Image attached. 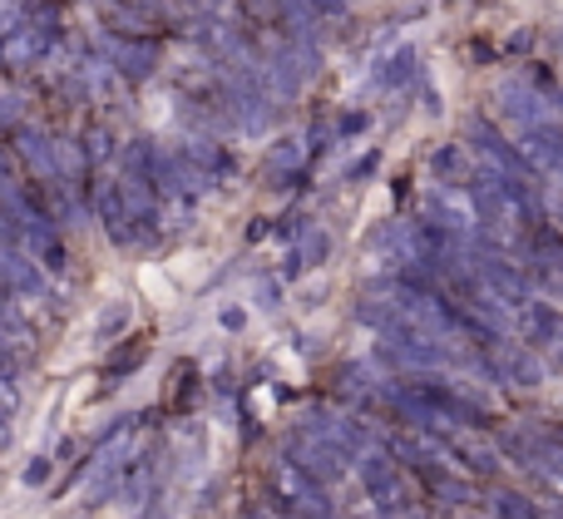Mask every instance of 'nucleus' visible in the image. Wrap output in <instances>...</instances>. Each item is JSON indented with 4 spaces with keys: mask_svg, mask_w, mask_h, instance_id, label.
<instances>
[{
    "mask_svg": "<svg viewBox=\"0 0 563 519\" xmlns=\"http://www.w3.org/2000/svg\"><path fill=\"white\" fill-rule=\"evenodd\" d=\"M109 65L129 85H144L158 69V40L154 35H109Z\"/></svg>",
    "mask_w": 563,
    "mask_h": 519,
    "instance_id": "f257e3e1",
    "label": "nucleus"
},
{
    "mask_svg": "<svg viewBox=\"0 0 563 519\" xmlns=\"http://www.w3.org/2000/svg\"><path fill=\"white\" fill-rule=\"evenodd\" d=\"M291 461H297V465H307V475H311V481H336V475L346 471L351 451L336 441V435H301V441H297V451H291Z\"/></svg>",
    "mask_w": 563,
    "mask_h": 519,
    "instance_id": "f03ea898",
    "label": "nucleus"
},
{
    "mask_svg": "<svg viewBox=\"0 0 563 519\" xmlns=\"http://www.w3.org/2000/svg\"><path fill=\"white\" fill-rule=\"evenodd\" d=\"M430 174L440 178V188H470L479 174V158L470 154V144H440L430 148Z\"/></svg>",
    "mask_w": 563,
    "mask_h": 519,
    "instance_id": "7ed1b4c3",
    "label": "nucleus"
},
{
    "mask_svg": "<svg viewBox=\"0 0 563 519\" xmlns=\"http://www.w3.org/2000/svg\"><path fill=\"white\" fill-rule=\"evenodd\" d=\"M307 158H311V139L287 134L282 144H273V154H267V184H291V178L307 168Z\"/></svg>",
    "mask_w": 563,
    "mask_h": 519,
    "instance_id": "20e7f679",
    "label": "nucleus"
},
{
    "mask_svg": "<svg viewBox=\"0 0 563 519\" xmlns=\"http://www.w3.org/2000/svg\"><path fill=\"white\" fill-rule=\"evenodd\" d=\"M291 267L287 273H307V267H317V263H327V253H331V238L321 233V228H307V238H301L297 247H291Z\"/></svg>",
    "mask_w": 563,
    "mask_h": 519,
    "instance_id": "39448f33",
    "label": "nucleus"
},
{
    "mask_svg": "<svg viewBox=\"0 0 563 519\" xmlns=\"http://www.w3.org/2000/svg\"><path fill=\"white\" fill-rule=\"evenodd\" d=\"M194 396H198V372H194V362H178L174 366V386H168V411L174 416H184L188 406H194Z\"/></svg>",
    "mask_w": 563,
    "mask_h": 519,
    "instance_id": "423d86ee",
    "label": "nucleus"
},
{
    "mask_svg": "<svg viewBox=\"0 0 563 519\" xmlns=\"http://www.w3.org/2000/svg\"><path fill=\"white\" fill-rule=\"evenodd\" d=\"M79 144H85V154H89V168H99V164H114L119 158V139L109 134L104 124H95V129H85V139H79Z\"/></svg>",
    "mask_w": 563,
    "mask_h": 519,
    "instance_id": "0eeeda50",
    "label": "nucleus"
},
{
    "mask_svg": "<svg viewBox=\"0 0 563 519\" xmlns=\"http://www.w3.org/2000/svg\"><path fill=\"white\" fill-rule=\"evenodd\" d=\"M0 124L5 129L25 124V99H20V89H0Z\"/></svg>",
    "mask_w": 563,
    "mask_h": 519,
    "instance_id": "6e6552de",
    "label": "nucleus"
},
{
    "mask_svg": "<svg viewBox=\"0 0 563 519\" xmlns=\"http://www.w3.org/2000/svg\"><path fill=\"white\" fill-rule=\"evenodd\" d=\"M124 327H129V302H109L99 312V336H119Z\"/></svg>",
    "mask_w": 563,
    "mask_h": 519,
    "instance_id": "1a4fd4ad",
    "label": "nucleus"
},
{
    "mask_svg": "<svg viewBox=\"0 0 563 519\" xmlns=\"http://www.w3.org/2000/svg\"><path fill=\"white\" fill-rule=\"evenodd\" d=\"M45 475H49V461H35V465H30V471H25V485H40V481H45Z\"/></svg>",
    "mask_w": 563,
    "mask_h": 519,
    "instance_id": "9d476101",
    "label": "nucleus"
},
{
    "mask_svg": "<svg viewBox=\"0 0 563 519\" xmlns=\"http://www.w3.org/2000/svg\"><path fill=\"white\" fill-rule=\"evenodd\" d=\"M311 5H317L321 15H341V10H346V0H311Z\"/></svg>",
    "mask_w": 563,
    "mask_h": 519,
    "instance_id": "9b49d317",
    "label": "nucleus"
}]
</instances>
